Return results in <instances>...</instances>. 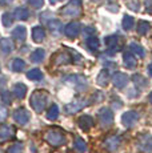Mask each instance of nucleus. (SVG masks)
Returning <instances> with one entry per match:
<instances>
[{
  "instance_id": "09e8293b",
  "label": "nucleus",
  "mask_w": 152,
  "mask_h": 153,
  "mask_svg": "<svg viewBox=\"0 0 152 153\" xmlns=\"http://www.w3.org/2000/svg\"><path fill=\"white\" fill-rule=\"evenodd\" d=\"M59 1H61V0H59Z\"/></svg>"
},
{
  "instance_id": "f8f14e48",
  "label": "nucleus",
  "mask_w": 152,
  "mask_h": 153,
  "mask_svg": "<svg viewBox=\"0 0 152 153\" xmlns=\"http://www.w3.org/2000/svg\"><path fill=\"white\" fill-rule=\"evenodd\" d=\"M32 39L36 43H42L43 40L45 39V31L43 27L40 25H36V27L32 28Z\"/></svg>"
},
{
  "instance_id": "412c9836",
  "label": "nucleus",
  "mask_w": 152,
  "mask_h": 153,
  "mask_svg": "<svg viewBox=\"0 0 152 153\" xmlns=\"http://www.w3.org/2000/svg\"><path fill=\"white\" fill-rule=\"evenodd\" d=\"M96 81H98L99 85H101V87H106V85L108 84V81H110V72H108L107 69H103L98 75V79H96Z\"/></svg>"
},
{
  "instance_id": "a878e982",
  "label": "nucleus",
  "mask_w": 152,
  "mask_h": 153,
  "mask_svg": "<svg viewBox=\"0 0 152 153\" xmlns=\"http://www.w3.org/2000/svg\"><path fill=\"white\" fill-rule=\"evenodd\" d=\"M133 84L136 85L139 89H143V88H145L148 85V83H147V80H145L144 77H143L142 75H133Z\"/></svg>"
},
{
  "instance_id": "9b49d317",
  "label": "nucleus",
  "mask_w": 152,
  "mask_h": 153,
  "mask_svg": "<svg viewBox=\"0 0 152 153\" xmlns=\"http://www.w3.org/2000/svg\"><path fill=\"white\" fill-rule=\"evenodd\" d=\"M104 145L107 146L108 151L115 152V151H118L119 146H120V139H119L118 136H110L104 141Z\"/></svg>"
},
{
  "instance_id": "7c9ffc66",
  "label": "nucleus",
  "mask_w": 152,
  "mask_h": 153,
  "mask_svg": "<svg viewBox=\"0 0 152 153\" xmlns=\"http://www.w3.org/2000/svg\"><path fill=\"white\" fill-rule=\"evenodd\" d=\"M74 145H75V149L77 152H80V153H84L87 151V145H86V141H84L83 139H80V137H75V143H74Z\"/></svg>"
},
{
  "instance_id": "dca6fc26",
  "label": "nucleus",
  "mask_w": 152,
  "mask_h": 153,
  "mask_svg": "<svg viewBox=\"0 0 152 153\" xmlns=\"http://www.w3.org/2000/svg\"><path fill=\"white\" fill-rule=\"evenodd\" d=\"M0 51L4 55H10L13 51V43L11 39H3L0 42Z\"/></svg>"
},
{
  "instance_id": "9d476101",
  "label": "nucleus",
  "mask_w": 152,
  "mask_h": 153,
  "mask_svg": "<svg viewBox=\"0 0 152 153\" xmlns=\"http://www.w3.org/2000/svg\"><path fill=\"white\" fill-rule=\"evenodd\" d=\"M112 83L116 88H124L128 83V76L125 75V73L118 72L112 76Z\"/></svg>"
},
{
  "instance_id": "473e14b6",
  "label": "nucleus",
  "mask_w": 152,
  "mask_h": 153,
  "mask_svg": "<svg viewBox=\"0 0 152 153\" xmlns=\"http://www.w3.org/2000/svg\"><path fill=\"white\" fill-rule=\"evenodd\" d=\"M13 19H15V17H13V15H11L10 12H5V13L1 16L3 25H4V27H10V25H12Z\"/></svg>"
},
{
  "instance_id": "c03bdc74",
  "label": "nucleus",
  "mask_w": 152,
  "mask_h": 153,
  "mask_svg": "<svg viewBox=\"0 0 152 153\" xmlns=\"http://www.w3.org/2000/svg\"><path fill=\"white\" fill-rule=\"evenodd\" d=\"M13 0H0V3L1 4H10V3H12Z\"/></svg>"
},
{
  "instance_id": "423d86ee",
  "label": "nucleus",
  "mask_w": 152,
  "mask_h": 153,
  "mask_svg": "<svg viewBox=\"0 0 152 153\" xmlns=\"http://www.w3.org/2000/svg\"><path fill=\"white\" fill-rule=\"evenodd\" d=\"M98 114H99V120H100V123L104 126H108V125L112 124V121H113V112L111 111L110 108H107V107L101 108V109L99 111Z\"/></svg>"
},
{
  "instance_id": "aec40b11",
  "label": "nucleus",
  "mask_w": 152,
  "mask_h": 153,
  "mask_svg": "<svg viewBox=\"0 0 152 153\" xmlns=\"http://www.w3.org/2000/svg\"><path fill=\"white\" fill-rule=\"evenodd\" d=\"M44 56H45L44 49H42V48H37V49H35V51L31 53L30 59H31V61H32V63H40V61H43V60H44Z\"/></svg>"
},
{
  "instance_id": "bb28decb",
  "label": "nucleus",
  "mask_w": 152,
  "mask_h": 153,
  "mask_svg": "<svg viewBox=\"0 0 152 153\" xmlns=\"http://www.w3.org/2000/svg\"><path fill=\"white\" fill-rule=\"evenodd\" d=\"M27 77L30 80H42L43 79V72L37 68H34L27 72Z\"/></svg>"
},
{
  "instance_id": "39448f33",
  "label": "nucleus",
  "mask_w": 152,
  "mask_h": 153,
  "mask_svg": "<svg viewBox=\"0 0 152 153\" xmlns=\"http://www.w3.org/2000/svg\"><path fill=\"white\" fill-rule=\"evenodd\" d=\"M137 120H139V113L135 111H128L121 116V124L125 128H131L132 125L136 124Z\"/></svg>"
},
{
  "instance_id": "37998d69",
  "label": "nucleus",
  "mask_w": 152,
  "mask_h": 153,
  "mask_svg": "<svg viewBox=\"0 0 152 153\" xmlns=\"http://www.w3.org/2000/svg\"><path fill=\"white\" fill-rule=\"evenodd\" d=\"M147 71H148V75H150L151 77H152V61H151V64H150V65H148Z\"/></svg>"
},
{
  "instance_id": "a211bd4d",
  "label": "nucleus",
  "mask_w": 152,
  "mask_h": 153,
  "mask_svg": "<svg viewBox=\"0 0 152 153\" xmlns=\"http://www.w3.org/2000/svg\"><path fill=\"white\" fill-rule=\"evenodd\" d=\"M123 63L127 68H133L136 65V59L131 52H124L123 53Z\"/></svg>"
},
{
  "instance_id": "a18cd8bd",
  "label": "nucleus",
  "mask_w": 152,
  "mask_h": 153,
  "mask_svg": "<svg viewBox=\"0 0 152 153\" xmlns=\"http://www.w3.org/2000/svg\"><path fill=\"white\" fill-rule=\"evenodd\" d=\"M148 101H150L151 104H152V92L150 93V95H148Z\"/></svg>"
},
{
  "instance_id": "ddd939ff",
  "label": "nucleus",
  "mask_w": 152,
  "mask_h": 153,
  "mask_svg": "<svg viewBox=\"0 0 152 153\" xmlns=\"http://www.w3.org/2000/svg\"><path fill=\"white\" fill-rule=\"evenodd\" d=\"M61 13H63L64 16H77V15H80V7L69 3L68 5H66V7L61 10Z\"/></svg>"
},
{
  "instance_id": "f704fd0d",
  "label": "nucleus",
  "mask_w": 152,
  "mask_h": 153,
  "mask_svg": "<svg viewBox=\"0 0 152 153\" xmlns=\"http://www.w3.org/2000/svg\"><path fill=\"white\" fill-rule=\"evenodd\" d=\"M23 152V144L22 143H15L12 146L8 148L7 153H22Z\"/></svg>"
},
{
  "instance_id": "4c0bfd02",
  "label": "nucleus",
  "mask_w": 152,
  "mask_h": 153,
  "mask_svg": "<svg viewBox=\"0 0 152 153\" xmlns=\"http://www.w3.org/2000/svg\"><path fill=\"white\" fill-rule=\"evenodd\" d=\"M1 99L5 104H11V95L8 91H3L1 92Z\"/></svg>"
},
{
  "instance_id": "f03ea898",
  "label": "nucleus",
  "mask_w": 152,
  "mask_h": 153,
  "mask_svg": "<svg viewBox=\"0 0 152 153\" xmlns=\"http://www.w3.org/2000/svg\"><path fill=\"white\" fill-rule=\"evenodd\" d=\"M45 140L48 141L52 146H60L64 144L66 137H64V134L61 133L60 131H57V129H51V131H48L45 133Z\"/></svg>"
},
{
  "instance_id": "4be33fe9",
  "label": "nucleus",
  "mask_w": 152,
  "mask_h": 153,
  "mask_svg": "<svg viewBox=\"0 0 152 153\" xmlns=\"http://www.w3.org/2000/svg\"><path fill=\"white\" fill-rule=\"evenodd\" d=\"M64 80L67 81V83H71V84H76L77 87H80L81 84L86 85L87 81L84 77H81V76H68V77H66Z\"/></svg>"
},
{
  "instance_id": "5701e85b",
  "label": "nucleus",
  "mask_w": 152,
  "mask_h": 153,
  "mask_svg": "<svg viewBox=\"0 0 152 153\" xmlns=\"http://www.w3.org/2000/svg\"><path fill=\"white\" fill-rule=\"evenodd\" d=\"M59 117V107L56 104H52L47 112V119L48 120H56Z\"/></svg>"
},
{
  "instance_id": "1a4fd4ad",
  "label": "nucleus",
  "mask_w": 152,
  "mask_h": 153,
  "mask_svg": "<svg viewBox=\"0 0 152 153\" xmlns=\"http://www.w3.org/2000/svg\"><path fill=\"white\" fill-rule=\"evenodd\" d=\"M13 134H15V131H13L12 126L3 124L0 125V141H7L10 139H12Z\"/></svg>"
},
{
  "instance_id": "79ce46f5",
  "label": "nucleus",
  "mask_w": 152,
  "mask_h": 153,
  "mask_svg": "<svg viewBox=\"0 0 152 153\" xmlns=\"http://www.w3.org/2000/svg\"><path fill=\"white\" fill-rule=\"evenodd\" d=\"M69 3H71V4H74V5H79V7H80L81 0H69Z\"/></svg>"
},
{
  "instance_id": "49530a36",
  "label": "nucleus",
  "mask_w": 152,
  "mask_h": 153,
  "mask_svg": "<svg viewBox=\"0 0 152 153\" xmlns=\"http://www.w3.org/2000/svg\"><path fill=\"white\" fill-rule=\"evenodd\" d=\"M92 1H98V0H92Z\"/></svg>"
},
{
  "instance_id": "b1692460",
  "label": "nucleus",
  "mask_w": 152,
  "mask_h": 153,
  "mask_svg": "<svg viewBox=\"0 0 152 153\" xmlns=\"http://www.w3.org/2000/svg\"><path fill=\"white\" fill-rule=\"evenodd\" d=\"M130 49L133 52V53H136L139 57H144V55H145V51H144V48H143L140 44H137V43H131L130 44Z\"/></svg>"
},
{
  "instance_id": "2eb2a0df",
  "label": "nucleus",
  "mask_w": 152,
  "mask_h": 153,
  "mask_svg": "<svg viewBox=\"0 0 152 153\" xmlns=\"http://www.w3.org/2000/svg\"><path fill=\"white\" fill-rule=\"evenodd\" d=\"M12 36L15 37L17 42H24L27 37V29L23 25H17V27L12 31Z\"/></svg>"
},
{
  "instance_id": "de8ad7c7",
  "label": "nucleus",
  "mask_w": 152,
  "mask_h": 153,
  "mask_svg": "<svg viewBox=\"0 0 152 153\" xmlns=\"http://www.w3.org/2000/svg\"><path fill=\"white\" fill-rule=\"evenodd\" d=\"M0 153H3V152H1V151H0Z\"/></svg>"
},
{
  "instance_id": "58836bf2",
  "label": "nucleus",
  "mask_w": 152,
  "mask_h": 153,
  "mask_svg": "<svg viewBox=\"0 0 152 153\" xmlns=\"http://www.w3.org/2000/svg\"><path fill=\"white\" fill-rule=\"evenodd\" d=\"M144 7L147 10V12L152 13V0H144Z\"/></svg>"
},
{
  "instance_id": "c9c22d12",
  "label": "nucleus",
  "mask_w": 152,
  "mask_h": 153,
  "mask_svg": "<svg viewBox=\"0 0 152 153\" xmlns=\"http://www.w3.org/2000/svg\"><path fill=\"white\" fill-rule=\"evenodd\" d=\"M71 61V57H69L67 53H60L59 56H57V60H56V63L57 64H67V63H69Z\"/></svg>"
},
{
  "instance_id": "20e7f679",
  "label": "nucleus",
  "mask_w": 152,
  "mask_h": 153,
  "mask_svg": "<svg viewBox=\"0 0 152 153\" xmlns=\"http://www.w3.org/2000/svg\"><path fill=\"white\" fill-rule=\"evenodd\" d=\"M88 101L86 99H77V100H74L72 102L66 105V112L68 114H74L76 112H79L80 109H83L84 107H87Z\"/></svg>"
},
{
  "instance_id": "ea45409f",
  "label": "nucleus",
  "mask_w": 152,
  "mask_h": 153,
  "mask_svg": "<svg viewBox=\"0 0 152 153\" xmlns=\"http://www.w3.org/2000/svg\"><path fill=\"white\" fill-rule=\"evenodd\" d=\"M128 7L131 8V10H133V11H139V8H140V5H139V3L137 1H131V3H128Z\"/></svg>"
},
{
  "instance_id": "7ed1b4c3",
  "label": "nucleus",
  "mask_w": 152,
  "mask_h": 153,
  "mask_svg": "<svg viewBox=\"0 0 152 153\" xmlns=\"http://www.w3.org/2000/svg\"><path fill=\"white\" fill-rule=\"evenodd\" d=\"M31 119V114L25 108H17L13 111V120L20 125H25Z\"/></svg>"
},
{
  "instance_id": "6e6552de",
  "label": "nucleus",
  "mask_w": 152,
  "mask_h": 153,
  "mask_svg": "<svg viewBox=\"0 0 152 153\" xmlns=\"http://www.w3.org/2000/svg\"><path fill=\"white\" fill-rule=\"evenodd\" d=\"M79 32H80V24L76 22L69 23V24H67L66 28H64V33H66V36L69 37V39H75L79 35Z\"/></svg>"
},
{
  "instance_id": "72a5a7b5",
  "label": "nucleus",
  "mask_w": 152,
  "mask_h": 153,
  "mask_svg": "<svg viewBox=\"0 0 152 153\" xmlns=\"http://www.w3.org/2000/svg\"><path fill=\"white\" fill-rule=\"evenodd\" d=\"M106 44L108 45V48H115L116 44H118V36H116V35H113V36H107Z\"/></svg>"
},
{
  "instance_id": "e433bc0d",
  "label": "nucleus",
  "mask_w": 152,
  "mask_h": 153,
  "mask_svg": "<svg viewBox=\"0 0 152 153\" xmlns=\"http://www.w3.org/2000/svg\"><path fill=\"white\" fill-rule=\"evenodd\" d=\"M30 3V5H32L34 8H42L44 4V0H27Z\"/></svg>"
},
{
  "instance_id": "0eeeda50",
  "label": "nucleus",
  "mask_w": 152,
  "mask_h": 153,
  "mask_svg": "<svg viewBox=\"0 0 152 153\" xmlns=\"http://www.w3.org/2000/svg\"><path fill=\"white\" fill-rule=\"evenodd\" d=\"M137 145L142 151L144 152H152V136L150 134H142L137 140Z\"/></svg>"
},
{
  "instance_id": "a19ab883",
  "label": "nucleus",
  "mask_w": 152,
  "mask_h": 153,
  "mask_svg": "<svg viewBox=\"0 0 152 153\" xmlns=\"http://www.w3.org/2000/svg\"><path fill=\"white\" fill-rule=\"evenodd\" d=\"M84 32H86V33L89 36V33H93V32H95V28H93V27H87L86 29H84Z\"/></svg>"
},
{
  "instance_id": "393cba45",
  "label": "nucleus",
  "mask_w": 152,
  "mask_h": 153,
  "mask_svg": "<svg viewBox=\"0 0 152 153\" xmlns=\"http://www.w3.org/2000/svg\"><path fill=\"white\" fill-rule=\"evenodd\" d=\"M133 23H135V20H133L132 16H130V15H124V16H123L121 25L125 31H130V29L133 27Z\"/></svg>"
},
{
  "instance_id": "4468645a",
  "label": "nucleus",
  "mask_w": 152,
  "mask_h": 153,
  "mask_svg": "<svg viewBox=\"0 0 152 153\" xmlns=\"http://www.w3.org/2000/svg\"><path fill=\"white\" fill-rule=\"evenodd\" d=\"M77 124L80 126L83 131H88L89 128H92L93 125V119L91 116H87V114H84V116H81L80 119L77 120Z\"/></svg>"
},
{
  "instance_id": "f3484780",
  "label": "nucleus",
  "mask_w": 152,
  "mask_h": 153,
  "mask_svg": "<svg viewBox=\"0 0 152 153\" xmlns=\"http://www.w3.org/2000/svg\"><path fill=\"white\" fill-rule=\"evenodd\" d=\"M13 95L16 96V99L22 100L24 99V96L27 95V87L23 83H17L13 85Z\"/></svg>"
},
{
  "instance_id": "c85d7f7f",
  "label": "nucleus",
  "mask_w": 152,
  "mask_h": 153,
  "mask_svg": "<svg viewBox=\"0 0 152 153\" xmlns=\"http://www.w3.org/2000/svg\"><path fill=\"white\" fill-rule=\"evenodd\" d=\"M11 67H12V71H15V72H22V71H24V68H25V63L22 59H13Z\"/></svg>"
},
{
  "instance_id": "c756f323",
  "label": "nucleus",
  "mask_w": 152,
  "mask_h": 153,
  "mask_svg": "<svg viewBox=\"0 0 152 153\" xmlns=\"http://www.w3.org/2000/svg\"><path fill=\"white\" fill-rule=\"evenodd\" d=\"M150 28H151L150 23L144 22V20H140L139 24H137V33L139 35H145V33H148Z\"/></svg>"
},
{
  "instance_id": "6ab92c4d",
  "label": "nucleus",
  "mask_w": 152,
  "mask_h": 153,
  "mask_svg": "<svg viewBox=\"0 0 152 153\" xmlns=\"http://www.w3.org/2000/svg\"><path fill=\"white\" fill-rule=\"evenodd\" d=\"M28 16H30V12H28L27 8L24 7H17L13 11V17L17 20H27Z\"/></svg>"
},
{
  "instance_id": "f257e3e1",
  "label": "nucleus",
  "mask_w": 152,
  "mask_h": 153,
  "mask_svg": "<svg viewBox=\"0 0 152 153\" xmlns=\"http://www.w3.org/2000/svg\"><path fill=\"white\" fill-rule=\"evenodd\" d=\"M30 102H31V107L34 108L35 112H43L45 108V105H47V102H48V93L43 89L35 91V92L31 95Z\"/></svg>"
},
{
  "instance_id": "2f4dec72",
  "label": "nucleus",
  "mask_w": 152,
  "mask_h": 153,
  "mask_svg": "<svg viewBox=\"0 0 152 153\" xmlns=\"http://www.w3.org/2000/svg\"><path fill=\"white\" fill-rule=\"evenodd\" d=\"M61 23L59 22V20H55V19H52V20H49L48 22V28L51 29L54 33H59V32L61 31Z\"/></svg>"
},
{
  "instance_id": "cd10ccee",
  "label": "nucleus",
  "mask_w": 152,
  "mask_h": 153,
  "mask_svg": "<svg viewBox=\"0 0 152 153\" xmlns=\"http://www.w3.org/2000/svg\"><path fill=\"white\" fill-rule=\"evenodd\" d=\"M87 47H88L91 51H96V49H99V45H100V42H99L98 37L95 36H89L88 39H87Z\"/></svg>"
}]
</instances>
